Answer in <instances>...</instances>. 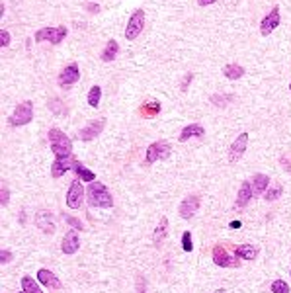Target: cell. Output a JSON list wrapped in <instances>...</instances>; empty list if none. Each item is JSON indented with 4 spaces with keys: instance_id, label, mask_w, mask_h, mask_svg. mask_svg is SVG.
<instances>
[{
    "instance_id": "obj_1",
    "label": "cell",
    "mask_w": 291,
    "mask_h": 293,
    "mask_svg": "<svg viewBox=\"0 0 291 293\" xmlns=\"http://www.w3.org/2000/svg\"><path fill=\"white\" fill-rule=\"evenodd\" d=\"M86 196H88V201H90V205H98V207H106V209H109V207H113V198H111V194L108 192V188L102 184V182H90V186H88V190H86Z\"/></svg>"
},
{
    "instance_id": "obj_2",
    "label": "cell",
    "mask_w": 291,
    "mask_h": 293,
    "mask_svg": "<svg viewBox=\"0 0 291 293\" xmlns=\"http://www.w3.org/2000/svg\"><path fill=\"white\" fill-rule=\"evenodd\" d=\"M49 143H51V151L57 157H69L73 153V143L71 139L57 127H51L49 129Z\"/></svg>"
},
{
    "instance_id": "obj_3",
    "label": "cell",
    "mask_w": 291,
    "mask_h": 293,
    "mask_svg": "<svg viewBox=\"0 0 291 293\" xmlns=\"http://www.w3.org/2000/svg\"><path fill=\"white\" fill-rule=\"evenodd\" d=\"M32 119H34V102L26 100V102L16 106V110L12 111L8 121H10L12 127H22V125H28Z\"/></svg>"
},
{
    "instance_id": "obj_4",
    "label": "cell",
    "mask_w": 291,
    "mask_h": 293,
    "mask_svg": "<svg viewBox=\"0 0 291 293\" xmlns=\"http://www.w3.org/2000/svg\"><path fill=\"white\" fill-rule=\"evenodd\" d=\"M170 157V145L166 141H155L149 145L147 155H145V165H153L157 161L168 159Z\"/></svg>"
},
{
    "instance_id": "obj_5",
    "label": "cell",
    "mask_w": 291,
    "mask_h": 293,
    "mask_svg": "<svg viewBox=\"0 0 291 293\" xmlns=\"http://www.w3.org/2000/svg\"><path fill=\"white\" fill-rule=\"evenodd\" d=\"M67 37V26L57 28H41L36 32V41H49L53 45H59Z\"/></svg>"
},
{
    "instance_id": "obj_6",
    "label": "cell",
    "mask_w": 291,
    "mask_h": 293,
    "mask_svg": "<svg viewBox=\"0 0 291 293\" xmlns=\"http://www.w3.org/2000/svg\"><path fill=\"white\" fill-rule=\"evenodd\" d=\"M143 28H145V12H143V10H135V12L131 14L129 22H127L125 37H127L129 41L137 39V37H139V34L143 32Z\"/></svg>"
},
{
    "instance_id": "obj_7",
    "label": "cell",
    "mask_w": 291,
    "mask_h": 293,
    "mask_svg": "<svg viewBox=\"0 0 291 293\" xmlns=\"http://www.w3.org/2000/svg\"><path fill=\"white\" fill-rule=\"evenodd\" d=\"M80 80V69L76 63H71L63 69V73L59 74V86L61 88H71L73 84H76Z\"/></svg>"
},
{
    "instance_id": "obj_8",
    "label": "cell",
    "mask_w": 291,
    "mask_h": 293,
    "mask_svg": "<svg viewBox=\"0 0 291 293\" xmlns=\"http://www.w3.org/2000/svg\"><path fill=\"white\" fill-rule=\"evenodd\" d=\"M246 145H248V133H240L233 145H231V149H229V163H238L246 151Z\"/></svg>"
},
{
    "instance_id": "obj_9",
    "label": "cell",
    "mask_w": 291,
    "mask_h": 293,
    "mask_svg": "<svg viewBox=\"0 0 291 293\" xmlns=\"http://www.w3.org/2000/svg\"><path fill=\"white\" fill-rule=\"evenodd\" d=\"M74 166H76V161L71 155L69 157H57L55 163L51 165V176L53 178H61L69 170H74Z\"/></svg>"
},
{
    "instance_id": "obj_10",
    "label": "cell",
    "mask_w": 291,
    "mask_h": 293,
    "mask_svg": "<svg viewBox=\"0 0 291 293\" xmlns=\"http://www.w3.org/2000/svg\"><path fill=\"white\" fill-rule=\"evenodd\" d=\"M84 188L80 184V180H74L71 186H69V192H67V205L71 209H78L82 205V196H84Z\"/></svg>"
},
{
    "instance_id": "obj_11",
    "label": "cell",
    "mask_w": 291,
    "mask_h": 293,
    "mask_svg": "<svg viewBox=\"0 0 291 293\" xmlns=\"http://www.w3.org/2000/svg\"><path fill=\"white\" fill-rule=\"evenodd\" d=\"M279 22H281V18H279V8L273 6V8L270 10V14L262 20V24H260V34H262L264 37H268V36L279 26Z\"/></svg>"
},
{
    "instance_id": "obj_12",
    "label": "cell",
    "mask_w": 291,
    "mask_h": 293,
    "mask_svg": "<svg viewBox=\"0 0 291 293\" xmlns=\"http://www.w3.org/2000/svg\"><path fill=\"white\" fill-rule=\"evenodd\" d=\"M104 125H106V119H94V121H90L86 127L80 129L78 139H80V141H92V139H96V137L102 133Z\"/></svg>"
},
{
    "instance_id": "obj_13",
    "label": "cell",
    "mask_w": 291,
    "mask_h": 293,
    "mask_svg": "<svg viewBox=\"0 0 291 293\" xmlns=\"http://www.w3.org/2000/svg\"><path fill=\"white\" fill-rule=\"evenodd\" d=\"M213 262H215L217 266H221V268H229V266H238V264H240V258L229 256V252H227L221 244H217V246L213 248Z\"/></svg>"
},
{
    "instance_id": "obj_14",
    "label": "cell",
    "mask_w": 291,
    "mask_h": 293,
    "mask_svg": "<svg viewBox=\"0 0 291 293\" xmlns=\"http://www.w3.org/2000/svg\"><path fill=\"white\" fill-rule=\"evenodd\" d=\"M198 209H200V198L198 196H188L180 203V217L182 219H192Z\"/></svg>"
},
{
    "instance_id": "obj_15",
    "label": "cell",
    "mask_w": 291,
    "mask_h": 293,
    "mask_svg": "<svg viewBox=\"0 0 291 293\" xmlns=\"http://www.w3.org/2000/svg\"><path fill=\"white\" fill-rule=\"evenodd\" d=\"M78 248H80V238H78V233H76V231H69V233L63 237L61 250H63L67 256H71V254H74Z\"/></svg>"
},
{
    "instance_id": "obj_16",
    "label": "cell",
    "mask_w": 291,
    "mask_h": 293,
    "mask_svg": "<svg viewBox=\"0 0 291 293\" xmlns=\"http://www.w3.org/2000/svg\"><path fill=\"white\" fill-rule=\"evenodd\" d=\"M37 281H39L41 285H45V287H53V289H59V287H61V279H59L53 272H49V270H45V268H41V270L37 272Z\"/></svg>"
},
{
    "instance_id": "obj_17",
    "label": "cell",
    "mask_w": 291,
    "mask_h": 293,
    "mask_svg": "<svg viewBox=\"0 0 291 293\" xmlns=\"http://www.w3.org/2000/svg\"><path fill=\"white\" fill-rule=\"evenodd\" d=\"M252 196H254L252 182H242V186L238 190V196H236V207H240V209L246 207L250 203V200H252Z\"/></svg>"
},
{
    "instance_id": "obj_18",
    "label": "cell",
    "mask_w": 291,
    "mask_h": 293,
    "mask_svg": "<svg viewBox=\"0 0 291 293\" xmlns=\"http://www.w3.org/2000/svg\"><path fill=\"white\" fill-rule=\"evenodd\" d=\"M36 223H37V227H39L43 233H47V235L55 231V223H53V217H51L49 211H39V213L36 215Z\"/></svg>"
},
{
    "instance_id": "obj_19",
    "label": "cell",
    "mask_w": 291,
    "mask_h": 293,
    "mask_svg": "<svg viewBox=\"0 0 291 293\" xmlns=\"http://www.w3.org/2000/svg\"><path fill=\"white\" fill-rule=\"evenodd\" d=\"M203 133H205V129H203L200 123L186 125V127L182 129V133H180V143H186V141L192 139V137H203Z\"/></svg>"
},
{
    "instance_id": "obj_20",
    "label": "cell",
    "mask_w": 291,
    "mask_h": 293,
    "mask_svg": "<svg viewBox=\"0 0 291 293\" xmlns=\"http://www.w3.org/2000/svg\"><path fill=\"white\" fill-rule=\"evenodd\" d=\"M166 233H168V219H166V217H163V219H161V223H159V227L155 229L153 244H155V246H161V244H163V240L166 238Z\"/></svg>"
},
{
    "instance_id": "obj_21",
    "label": "cell",
    "mask_w": 291,
    "mask_h": 293,
    "mask_svg": "<svg viewBox=\"0 0 291 293\" xmlns=\"http://www.w3.org/2000/svg\"><path fill=\"white\" fill-rule=\"evenodd\" d=\"M235 254H236V258H240V260H254L256 254H258V248L252 246V244H240V246L235 248Z\"/></svg>"
},
{
    "instance_id": "obj_22",
    "label": "cell",
    "mask_w": 291,
    "mask_h": 293,
    "mask_svg": "<svg viewBox=\"0 0 291 293\" xmlns=\"http://www.w3.org/2000/svg\"><path fill=\"white\" fill-rule=\"evenodd\" d=\"M117 51H119V45H117V41L115 39H109L108 43H106V47H104V51H102V61L104 63H109V61H113L115 57H117Z\"/></svg>"
},
{
    "instance_id": "obj_23",
    "label": "cell",
    "mask_w": 291,
    "mask_h": 293,
    "mask_svg": "<svg viewBox=\"0 0 291 293\" xmlns=\"http://www.w3.org/2000/svg\"><path fill=\"white\" fill-rule=\"evenodd\" d=\"M268 186H270V178L266 174H254L252 176V190H254V194L266 192Z\"/></svg>"
},
{
    "instance_id": "obj_24",
    "label": "cell",
    "mask_w": 291,
    "mask_h": 293,
    "mask_svg": "<svg viewBox=\"0 0 291 293\" xmlns=\"http://www.w3.org/2000/svg\"><path fill=\"white\" fill-rule=\"evenodd\" d=\"M223 74H225L229 80H238V78H242V76H244V69H242L240 65L231 63V65H227V67L223 69Z\"/></svg>"
},
{
    "instance_id": "obj_25",
    "label": "cell",
    "mask_w": 291,
    "mask_h": 293,
    "mask_svg": "<svg viewBox=\"0 0 291 293\" xmlns=\"http://www.w3.org/2000/svg\"><path fill=\"white\" fill-rule=\"evenodd\" d=\"M74 172H76V176H78L80 180H84V182H94V178H96V174H94L92 170H88L86 166H82L80 163H76Z\"/></svg>"
},
{
    "instance_id": "obj_26",
    "label": "cell",
    "mask_w": 291,
    "mask_h": 293,
    "mask_svg": "<svg viewBox=\"0 0 291 293\" xmlns=\"http://www.w3.org/2000/svg\"><path fill=\"white\" fill-rule=\"evenodd\" d=\"M22 287H24L26 293H43L41 287L36 283V279H32L30 275H24V277H22Z\"/></svg>"
},
{
    "instance_id": "obj_27",
    "label": "cell",
    "mask_w": 291,
    "mask_h": 293,
    "mask_svg": "<svg viewBox=\"0 0 291 293\" xmlns=\"http://www.w3.org/2000/svg\"><path fill=\"white\" fill-rule=\"evenodd\" d=\"M100 98H102V88L100 86H92L90 92H88V104L92 108H98L100 106Z\"/></svg>"
},
{
    "instance_id": "obj_28",
    "label": "cell",
    "mask_w": 291,
    "mask_h": 293,
    "mask_svg": "<svg viewBox=\"0 0 291 293\" xmlns=\"http://www.w3.org/2000/svg\"><path fill=\"white\" fill-rule=\"evenodd\" d=\"M141 111L145 113V117H153V115H157V113L161 111V104H159V102H149V104L143 106Z\"/></svg>"
},
{
    "instance_id": "obj_29",
    "label": "cell",
    "mask_w": 291,
    "mask_h": 293,
    "mask_svg": "<svg viewBox=\"0 0 291 293\" xmlns=\"http://www.w3.org/2000/svg\"><path fill=\"white\" fill-rule=\"evenodd\" d=\"M272 293H289V285L283 281V279H275L272 285H270Z\"/></svg>"
},
{
    "instance_id": "obj_30",
    "label": "cell",
    "mask_w": 291,
    "mask_h": 293,
    "mask_svg": "<svg viewBox=\"0 0 291 293\" xmlns=\"http://www.w3.org/2000/svg\"><path fill=\"white\" fill-rule=\"evenodd\" d=\"M49 108H51V111L55 113V115H63L67 110H65V106H63V102L61 100H57V98H53V100H49Z\"/></svg>"
},
{
    "instance_id": "obj_31",
    "label": "cell",
    "mask_w": 291,
    "mask_h": 293,
    "mask_svg": "<svg viewBox=\"0 0 291 293\" xmlns=\"http://www.w3.org/2000/svg\"><path fill=\"white\" fill-rule=\"evenodd\" d=\"M182 248H184V252H192L194 250V242H192V233L190 231H186L182 235Z\"/></svg>"
},
{
    "instance_id": "obj_32",
    "label": "cell",
    "mask_w": 291,
    "mask_h": 293,
    "mask_svg": "<svg viewBox=\"0 0 291 293\" xmlns=\"http://www.w3.org/2000/svg\"><path fill=\"white\" fill-rule=\"evenodd\" d=\"M281 192H283V190H281V186H275V188H273V190H270L264 198H266V201H273V200H277V198L281 196Z\"/></svg>"
},
{
    "instance_id": "obj_33",
    "label": "cell",
    "mask_w": 291,
    "mask_h": 293,
    "mask_svg": "<svg viewBox=\"0 0 291 293\" xmlns=\"http://www.w3.org/2000/svg\"><path fill=\"white\" fill-rule=\"evenodd\" d=\"M229 100H231V96H219V94L211 96V102H213L215 106H227V104H229Z\"/></svg>"
},
{
    "instance_id": "obj_34",
    "label": "cell",
    "mask_w": 291,
    "mask_h": 293,
    "mask_svg": "<svg viewBox=\"0 0 291 293\" xmlns=\"http://www.w3.org/2000/svg\"><path fill=\"white\" fill-rule=\"evenodd\" d=\"M10 45V34L6 32V30H2V32H0V47H8Z\"/></svg>"
},
{
    "instance_id": "obj_35",
    "label": "cell",
    "mask_w": 291,
    "mask_h": 293,
    "mask_svg": "<svg viewBox=\"0 0 291 293\" xmlns=\"http://www.w3.org/2000/svg\"><path fill=\"white\" fill-rule=\"evenodd\" d=\"M8 201H10V192H8V188L2 186V190H0V203L4 207V205H8Z\"/></svg>"
},
{
    "instance_id": "obj_36",
    "label": "cell",
    "mask_w": 291,
    "mask_h": 293,
    "mask_svg": "<svg viewBox=\"0 0 291 293\" xmlns=\"http://www.w3.org/2000/svg\"><path fill=\"white\" fill-rule=\"evenodd\" d=\"M65 219H67V223H71L76 231H82L84 229V225H82V221H78V219H74V217H71V215H65Z\"/></svg>"
},
{
    "instance_id": "obj_37",
    "label": "cell",
    "mask_w": 291,
    "mask_h": 293,
    "mask_svg": "<svg viewBox=\"0 0 291 293\" xmlns=\"http://www.w3.org/2000/svg\"><path fill=\"white\" fill-rule=\"evenodd\" d=\"M137 293H147V281L143 279V275L137 277Z\"/></svg>"
},
{
    "instance_id": "obj_38",
    "label": "cell",
    "mask_w": 291,
    "mask_h": 293,
    "mask_svg": "<svg viewBox=\"0 0 291 293\" xmlns=\"http://www.w3.org/2000/svg\"><path fill=\"white\" fill-rule=\"evenodd\" d=\"M12 260V250H2L0 252V262L2 264H8Z\"/></svg>"
},
{
    "instance_id": "obj_39",
    "label": "cell",
    "mask_w": 291,
    "mask_h": 293,
    "mask_svg": "<svg viewBox=\"0 0 291 293\" xmlns=\"http://www.w3.org/2000/svg\"><path fill=\"white\" fill-rule=\"evenodd\" d=\"M217 0H198V4L200 6H211V4H215Z\"/></svg>"
},
{
    "instance_id": "obj_40",
    "label": "cell",
    "mask_w": 291,
    "mask_h": 293,
    "mask_svg": "<svg viewBox=\"0 0 291 293\" xmlns=\"http://www.w3.org/2000/svg\"><path fill=\"white\" fill-rule=\"evenodd\" d=\"M194 78V74H186V78H184V84H182V90H188V82Z\"/></svg>"
},
{
    "instance_id": "obj_41",
    "label": "cell",
    "mask_w": 291,
    "mask_h": 293,
    "mask_svg": "<svg viewBox=\"0 0 291 293\" xmlns=\"http://www.w3.org/2000/svg\"><path fill=\"white\" fill-rule=\"evenodd\" d=\"M229 227H231V229H240V227H242V223H240V221H233Z\"/></svg>"
},
{
    "instance_id": "obj_42",
    "label": "cell",
    "mask_w": 291,
    "mask_h": 293,
    "mask_svg": "<svg viewBox=\"0 0 291 293\" xmlns=\"http://www.w3.org/2000/svg\"><path fill=\"white\" fill-rule=\"evenodd\" d=\"M289 90H291V82H289Z\"/></svg>"
},
{
    "instance_id": "obj_43",
    "label": "cell",
    "mask_w": 291,
    "mask_h": 293,
    "mask_svg": "<svg viewBox=\"0 0 291 293\" xmlns=\"http://www.w3.org/2000/svg\"><path fill=\"white\" fill-rule=\"evenodd\" d=\"M20 293H26V291H20Z\"/></svg>"
}]
</instances>
